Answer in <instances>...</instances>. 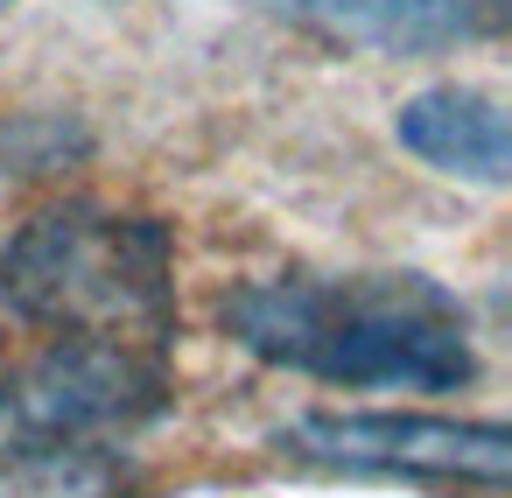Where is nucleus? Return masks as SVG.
Segmentation results:
<instances>
[{"mask_svg": "<svg viewBox=\"0 0 512 498\" xmlns=\"http://www.w3.org/2000/svg\"><path fill=\"white\" fill-rule=\"evenodd\" d=\"M0 302L50 337L176 344V239L162 218L57 204L29 218L0 253Z\"/></svg>", "mask_w": 512, "mask_h": 498, "instance_id": "obj_2", "label": "nucleus"}, {"mask_svg": "<svg viewBox=\"0 0 512 498\" xmlns=\"http://www.w3.org/2000/svg\"><path fill=\"white\" fill-rule=\"evenodd\" d=\"M0 8H8V0H0Z\"/></svg>", "mask_w": 512, "mask_h": 498, "instance_id": "obj_8", "label": "nucleus"}, {"mask_svg": "<svg viewBox=\"0 0 512 498\" xmlns=\"http://www.w3.org/2000/svg\"><path fill=\"white\" fill-rule=\"evenodd\" d=\"M169 414V351L99 344V337H50V351L0 393V421L15 442L57 449H120L148 421Z\"/></svg>", "mask_w": 512, "mask_h": 498, "instance_id": "obj_3", "label": "nucleus"}, {"mask_svg": "<svg viewBox=\"0 0 512 498\" xmlns=\"http://www.w3.org/2000/svg\"><path fill=\"white\" fill-rule=\"evenodd\" d=\"M0 393H8V386H0Z\"/></svg>", "mask_w": 512, "mask_h": 498, "instance_id": "obj_9", "label": "nucleus"}, {"mask_svg": "<svg viewBox=\"0 0 512 498\" xmlns=\"http://www.w3.org/2000/svg\"><path fill=\"white\" fill-rule=\"evenodd\" d=\"M134 470L120 449H57V442H8L0 449V498H127Z\"/></svg>", "mask_w": 512, "mask_h": 498, "instance_id": "obj_7", "label": "nucleus"}, {"mask_svg": "<svg viewBox=\"0 0 512 498\" xmlns=\"http://www.w3.org/2000/svg\"><path fill=\"white\" fill-rule=\"evenodd\" d=\"M274 449L309 470L344 477H400V484H470L484 498L512 477V428L505 421H456V414H295L274 428Z\"/></svg>", "mask_w": 512, "mask_h": 498, "instance_id": "obj_4", "label": "nucleus"}, {"mask_svg": "<svg viewBox=\"0 0 512 498\" xmlns=\"http://www.w3.org/2000/svg\"><path fill=\"white\" fill-rule=\"evenodd\" d=\"M295 36L365 57H442L491 43L512 15V0H253Z\"/></svg>", "mask_w": 512, "mask_h": 498, "instance_id": "obj_5", "label": "nucleus"}, {"mask_svg": "<svg viewBox=\"0 0 512 498\" xmlns=\"http://www.w3.org/2000/svg\"><path fill=\"white\" fill-rule=\"evenodd\" d=\"M393 141L414 162H428L435 176H456V183H477V190H498L512 176L505 106L491 92H470V85H428V92L400 99Z\"/></svg>", "mask_w": 512, "mask_h": 498, "instance_id": "obj_6", "label": "nucleus"}, {"mask_svg": "<svg viewBox=\"0 0 512 498\" xmlns=\"http://www.w3.org/2000/svg\"><path fill=\"white\" fill-rule=\"evenodd\" d=\"M218 323L260 365L358 393H456L477 379L463 302L414 267L267 274L218 302Z\"/></svg>", "mask_w": 512, "mask_h": 498, "instance_id": "obj_1", "label": "nucleus"}]
</instances>
